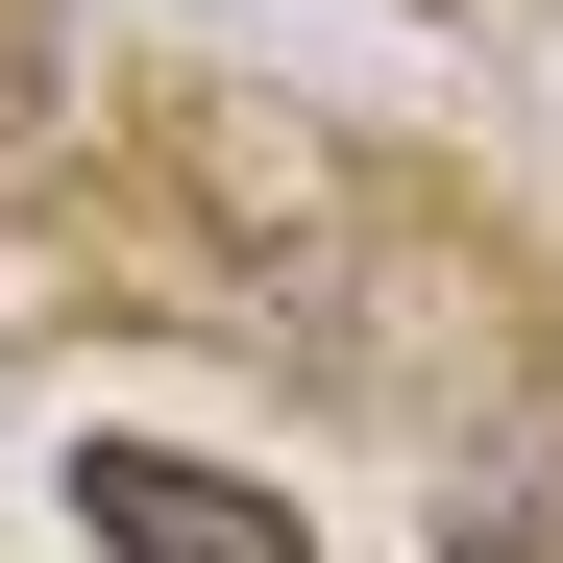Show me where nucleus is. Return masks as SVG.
<instances>
[{
  "mask_svg": "<svg viewBox=\"0 0 563 563\" xmlns=\"http://www.w3.org/2000/svg\"><path fill=\"white\" fill-rule=\"evenodd\" d=\"M74 515H99L123 563H319V539L269 515L245 465H197V441H74Z\"/></svg>",
  "mask_w": 563,
  "mask_h": 563,
  "instance_id": "f257e3e1",
  "label": "nucleus"
},
{
  "mask_svg": "<svg viewBox=\"0 0 563 563\" xmlns=\"http://www.w3.org/2000/svg\"><path fill=\"white\" fill-rule=\"evenodd\" d=\"M49 123V0H0V147Z\"/></svg>",
  "mask_w": 563,
  "mask_h": 563,
  "instance_id": "f03ea898",
  "label": "nucleus"
}]
</instances>
